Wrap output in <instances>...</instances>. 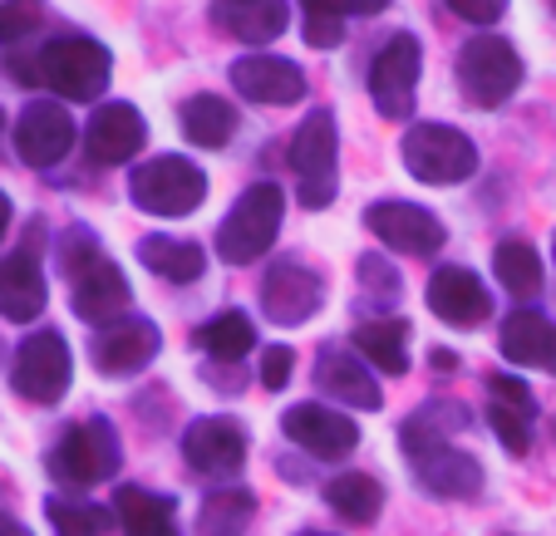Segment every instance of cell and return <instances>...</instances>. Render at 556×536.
Returning a JSON list of instances; mask_svg holds the SVG:
<instances>
[{"label":"cell","instance_id":"6da1fadb","mask_svg":"<svg viewBox=\"0 0 556 536\" xmlns=\"http://www.w3.org/2000/svg\"><path fill=\"white\" fill-rule=\"evenodd\" d=\"M11 74L30 89H54L60 99H99L114 74V54L89 35H60V40L40 44L30 60H11Z\"/></svg>","mask_w":556,"mask_h":536},{"label":"cell","instance_id":"7a4b0ae2","mask_svg":"<svg viewBox=\"0 0 556 536\" xmlns=\"http://www.w3.org/2000/svg\"><path fill=\"white\" fill-rule=\"evenodd\" d=\"M64 271H70V281H74V291H70L74 316L89 320V326H114V320L128 310V301H134L124 271L99 252L89 232L64 237Z\"/></svg>","mask_w":556,"mask_h":536},{"label":"cell","instance_id":"3957f363","mask_svg":"<svg viewBox=\"0 0 556 536\" xmlns=\"http://www.w3.org/2000/svg\"><path fill=\"white\" fill-rule=\"evenodd\" d=\"M124 463V452H118V433L109 429V419H85V423H70L60 433V443L50 448L45 468L60 487L70 493H89V487L109 483Z\"/></svg>","mask_w":556,"mask_h":536},{"label":"cell","instance_id":"277c9868","mask_svg":"<svg viewBox=\"0 0 556 536\" xmlns=\"http://www.w3.org/2000/svg\"><path fill=\"white\" fill-rule=\"evenodd\" d=\"M286 217V197L276 182H252L237 197V207L222 217L217 227V256L227 266H252L256 256H266V246L276 242Z\"/></svg>","mask_w":556,"mask_h":536},{"label":"cell","instance_id":"5b68a950","mask_svg":"<svg viewBox=\"0 0 556 536\" xmlns=\"http://www.w3.org/2000/svg\"><path fill=\"white\" fill-rule=\"evenodd\" d=\"M128 192H134V202L143 212H153V217H188V212H198L202 197H207V173H202L198 163L178 158V153H157L143 168H134Z\"/></svg>","mask_w":556,"mask_h":536},{"label":"cell","instance_id":"8992f818","mask_svg":"<svg viewBox=\"0 0 556 536\" xmlns=\"http://www.w3.org/2000/svg\"><path fill=\"white\" fill-rule=\"evenodd\" d=\"M458 89L472 109H497L522 89V54L513 50V40H468L458 50Z\"/></svg>","mask_w":556,"mask_h":536},{"label":"cell","instance_id":"52a82bcc","mask_svg":"<svg viewBox=\"0 0 556 536\" xmlns=\"http://www.w3.org/2000/svg\"><path fill=\"white\" fill-rule=\"evenodd\" d=\"M404 168L429 188H453L478 173V148L453 124H419L404 133Z\"/></svg>","mask_w":556,"mask_h":536},{"label":"cell","instance_id":"ba28073f","mask_svg":"<svg viewBox=\"0 0 556 536\" xmlns=\"http://www.w3.org/2000/svg\"><path fill=\"white\" fill-rule=\"evenodd\" d=\"M336 153H340L336 114H330V109H315L291 138V168H295V182H301V202L311 212L336 202V188H340Z\"/></svg>","mask_w":556,"mask_h":536},{"label":"cell","instance_id":"9c48e42d","mask_svg":"<svg viewBox=\"0 0 556 536\" xmlns=\"http://www.w3.org/2000/svg\"><path fill=\"white\" fill-rule=\"evenodd\" d=\"M70 379H74V359H70V345H64L60 330H35V335L21 340L15 365H11V384L21 399L50 409V404L64 399Z\"/></svg>","mask_w":556,"mask_h":536},{"label":"cell","instance_id":"30bf717a","mask_svg":"<svg viewBox=\"0 0 556 536\" xmlns=\"http://www.w3.org/2000/svg\"><path fill=\"white\" fill-rule=\"evenodd\" d=\"M419 69H424V50L409 30L384 40V50L369 64V99L384 118H409L414 114V94H419Z\"/></svg>","mask_w":556,"mask_h":536},{"label":"cell","instance_id":"8fae6325","mask_svg":"<svg viewBox=\"0 0 556 536\" xmlns=\"http://www.w3.org/2000/svg\"><path fill=\"white\" fill-rule=\"evenodd\" d=\"M182 458L202 477H237L247 463V429L227 413L192 419L188 433H182Z\"/></svg>","mask_w":556,"mask_h":536},{"label":"cell","instance_id":"7c38bea8","mask_svg":"<svg viewBox=\"0 0 556 536\" xmlns=\"http://www.w3.org/2000/svg\"><path fill=\"white\" fill-rule=\"evenodd\" d=\"M70 148H74L70 109L54 104V99H35V104L21 109V118H15V153H21V163H30V168H54Z\"/></svg>","mask_w":556,"mask_h":536},{"label":"cell","instance_id":"4fadbf2b","mask_svg":"<svg viewBox=\"0 0 556 536\" xmlns=\"http://www.w3.org/2000/svg\"><path fill=\"white\" fill-rule=\"evenodd\" d=\"M365 227L379 237L384 246H400V252L409 256H429L443 246V221L433 217L429 207H419V202H375V207L365 212Z\"/></svg>","mask_w":556,"mask_h":536},{"label":"cell","instance_id":"5bb4252c","mask_svg":"<svg viewBox=\"0 0 556 536\" xmlns=\"http://www.w3.org/2000/svg\"><path fill=\"white\" fill-rule=\"evenodd\" d=\"M286 438L301 443L311 458H326V463H336V458H350L359 443V429L350 413L340 409H326V404H295L291 413H286Z\"/></svg>","mask_w":556,"mask_h":536},{"label":"cell","instance_id":"9a60e30c","mask_svg":"<svg viewBox=\"0 0 556 536\" xmlns=\"http://www.w3.org/2000/svg\"><path fill=\"white\" fill-rule=\"evenodd\" d=\"M143 138H148L143 114L134 104H124V99H114V104H99L94 118L85 124V153L99 168H114V163L134 158L143 148Z\"/></svg>","mask_w":556,"mask_h":536},{"label":"cell","instance_id":"2e32d148","mask_svg":"<svg viewBox=\"0 0 556 536\" xmlns=\"http://www.w3.org/2000/svg\"><path fill=\"white\" fill-rule=\"evenodd\" d=\"M429 310L439 320H448V326L472 330L493 316V291L468 266H439L429 281Z\"/></svg>","mask_w":556,"mask_h":536},{"label":"cell","instance_id":"e0dca14e","mask_svg":"<svg viewBox=\"0 0 556 536\" xmlns=\"http://www.w3.org/2000/svg\"><path fill=\"white\" fill-rule=\"evenodd\" d=\"M231 89L252 104H301L305 99V74L301 64L281 60V54H247V60L231 64Z\"/></svg>","mask_w":556,"mask_h":536},{"label":"cell","instance_id":"ac0fdd59","mask_svg":"<svg viewBox=\"0 0 556 536\" xmlns=\"http://www.w3.org/2000/svg\"><path fill=\"white\" fill-rule=\"evenodd\" d=\"M157 345H163V335H157L153 320H143V316L114 320V326H104L94 340V365H99V374H109V379H128L153 365Z\"/></svg>","mask_w":556,"mask_h":536},{"label":"cell","instance_id":"d6986e66","mask_svg":"<svg viewBox=\"0 0 556 536\" xmlns=\"http://www.w3.org/2000/svg\"><path fill=\"white\" fill-rule=\"evenodd\" d=\"M320 301H326L320 276L295 266V261L271 266V276H266V285H262V310L276 320V326H305V320L320 310Z\"/></svg>","mask_w":556,"mask_h":536},{"label":"cell","instance_id":"ffe728a7","mask_svg":"<svg viewBox=\"0 0 556 536\" xmlns=\"http://www.w3.org/2000/svg\"><path fill=\"white\" fill-rule=\"evenodd\" d=\"M315 384H320V394H330L336 404H355V409H365V413L384 409V394H379L369 365L340 345L320 349V359H315Z\"/></svg>","mask_w":556,"mask_h":536},{"label":"cell","instance_id":"44dd1931","mask_svg":"<svg viewBox=\"0 0 556 536\" xmlns=\"http://www.w3.org/2000/svg\"><path fill=\"white\" fill-rule=\"evenodd\" d=\"M212 25L242 44H271L291 25L286 0H212Z\"/></svg>","mask_w":556,"mask_h":536},{"label":"cell","instance_id":"7402d4cb","mask_svg":"<svg viewBox=\"0 0 556 536\" xmlns=\"http://www.w3.org/2000/svg\"><path fill=\"white\" fill-rule=\"evenodd\" d=\"M45 301H50V285H45V271L30 246L0 256V316L25 326V320H35L45 310Z\"/></svg>","mask_w":556,"mask_h":536},{"label":"cell","instance_id":"603a6c76","mask_svg":"<svg viewBox=\"0 0 556 536\" xmlns=\"http://www.w3.org/2000/svg\"><path fill=\"white\" fill-rule=\"evenodd\" d=\"M503 359L507 365H527V369H556V326L536 310H513L503 320Z\"/></svg>","mask_w":556,"mask_h":536},{"label":"cell","instance_id":"cb8c5ba5","mask_svg":"<svg viewBox=\"0 0 556 536\" xmlns=\"http://www.w3.org/2000/svg\"><path fill=\"white\" fill-rule=\"evenodd\" d=\"M414 468H419V483L429 487L433 497H478L483 493V468L463 448H439V452H429V458H414Z\"/></svg>","mask_w":556,"mask_h":536},{"label":"cell","instance_id":"d4e9b609","mask_svg":"<svg viewBox=\"0 0 556 536\" xmlns=\"http://www.w3.org/2000/svg\"><path fill=\"white\" fill-rule=\"evenodd\" d=\"M458 429H468V409L453 399H439V404L414 413V419L400 429V438H404V452H409V458H429V452H439V448H453L448 433H458Z\"/></svg>","mask_w":556,"mask_h":536},{"label":"cell","instance_id":"484cf974","mask_svg":"<svg viewBox=\"0 0 556 536\" xmlns=\"http://www.w3.org/2000/svg\"><path fill=\"white\" fill-rule=\"evenodd\" d=\"M173 497L143 493V487H118L114 497V516L124 526V536H178V522H173Z\"/></svg>","mask_w":556,"mask_h":536},{"label":"cell","instance_id":"4316f807","mask_svg":"<svg viewBox=\"0 0 556 536\" xmlns=\"http://www.w3.org/2000/svg\"><path fill=\"white\" fill-rule=\"evenodd\" d=\"M355 349L365 365L384 369V374H404L409 369V320H365V326H355Z\"/></svg>","mask_w":556,"mask_h":536},{"label":"cell","instance_id":"83f0119b","mask_svg":"<svg viewBox=\"0 0 556 536\" xmlns=\"http://www.w3.org/2000/svg\"><path fill=\"white\" fill-rule=\"evenodd\" d=\"M138 261L153 276H163V281L182 285V281H198L207 256H202L198 242H182V237H143V242H138Z\"/></svg>","mask_w":556,"mask_h":536},{"label":"cell","instance_id":"f1b7e54d","mask_svg":"<svg viewBox=\"0 0 556 536\" xmlns=\"http://www.w3.org/2000/svg\"><path fill=\"white\" fill-rule=\"evenodd\" d=\"M178 118H182L188 143H198V148H222L231 133H237V109H231L227 99H217V94L182 99Z\"/></svg>","mask_w":556,"mask_h":536},{"label":"cell","instance_id":"f546056e","mask_svg":"<svg viewBox=\"0 0 556 536\" xmlns=\"http://www.w3.org/2000/svg\"><path fill=\"white\" fill-rule=\"evenodd\" d=\"M326 502H330V512H340L345 522L365 526L384 512V487H379L369 473H340L326 483Z\"/></svg>","mask_w":556,"mask_h":536},{"label":"cell","instance_id":"4dcf8cb0","mask_svg":"<svg viewBox=\"0 0 556 536\" xmlns=\"http://www.w3.org/2000/svg\"><path fill=\"white\" fill-rule=\"evenodd\" d=\"M256 512V497L242 487H222L198 507V536H242Z\"/></svg>","mask_w":556,"mask_h":536},{"label":"cell","instance_id":"1f68e13d","mask_svg":"<svg viewBox=\"0 0 556 536\" xmlns=\"http://www.w3.org/2000/svg\"><path fill=\"white\" fill-rule=\"evenodd\" d=\"M192 345H202L212 359H242L247 349L256 345V326L242 316V310H222V316H212L207 326H198Z\"/></svg>","mask_w":556,"mask_h":536},{"label":"cell","instance_id":"d6a6232c","mask_svg":"<svg viewBox=\"0 0 556 536\" xmlns=\"http://www.w3.org/2000/svg\"><path fill=\"white\" fill-rule=\"evenodd\" d=\"M493 271H497V281H503L513 295H536V291H542V281H546V266H542V256H536V246L513 242V237H507V242H497Z\"/></svg>","mask_w":556,"mask_h":536},{"label":"cell","instance_id":"836d02e7","mask_svg":"<svg viewBox=\"0 0 556 536\" xmlns=\"http://www.w3.org/2000/svg\"><path fill=\"white\" fill-rule=\"evenodd\" d=\"M54 536H104L114 526V512L99 502H74V497H50L45 502Z\"/></svg>","mask_w":556,"mask_h":536},{"label":"cell","instance_id":"e575fe53","mask_svg":"<svg viewBox=\"0 0 556 536\" xmlns=\"http://www.w3.org/2000/svg\"><path fill=\"white\" fill-rule=\"evenodd\" d=\"M45 21L40 0H0V44H21Z\"/></svg>","mask_w":556,"mask_h":536},{"label":"cell","instance_id":"d590c367","mask_svg":"<svg viewBox=\"0 0 556 536\" xmlns=\"http://www.w3.org/2000/svg\"><path fill=\"white\" fill-rule=\"evenodd\" d=\"M488 423H493V433L503 438V448L513 452V458H522V452L532 448V419H522V413L493 404V409H488Z\"/></svg>","mask_w":556,"mask_h":536},{"label":"cell","instance_id":"8d00e7d4","mask_svg":"<svg viewBox=\"0 0 556 536\" xmlns=\"http://www.w3.org/2000/svg\"><path fill=\"white\" fill-rule=\"evenodd\" d=\"M488 394H493V404H503V409L522 413V419H532V413H536L532 390H527L522 379H513V374H493V379H488Z\"/></svg>","mask_w":556,"mask_h":536},{"label":"cell","instance_id":"74e56055","mask_svg":"<svg viewBox=\"0 0 556 536\" xmlns=\"http://www.w3.org/2000/svg\"><path fill=\"white\" fill-rule=\"evenodd\" d=\"M359 276H365V285H369V301H400V271L384 266V256H365Z\"/></svg>","mask_w":556,"mask_h":536},{"label":"cell","instance_id":"f35d334b","mask_svg":"<svg viewBox=\"0 0 556 536\" xmlns=\"http://www.w3.org/2000/svg\"><path fill=\"white\" fill-rule=\"evenodd\" d=\"M291 369H295V349L291 345H271L262 355V384L266 390H286V384H291Z\"/></svg>","mask_w":556,"mask_h":536},{"label":"cell","instance_id":"ab89813d","mask_svg":"<svg viewBox=\"0 0 556 536\" xmlns=\"http://www.w3.org/2000/svg\"><path fill=\"white\" fill-rule=\"evenodd\" d=\"M340 35H345V21L320 15V11H305V40H311V50H336Z\"/></svg>","mask_w":556,"mask_h":536},{"label":"cell","instance_id":"60d3db41","mask_svg":"<svg viewBox=\"0 0 556 536\" xmlns=\"http://www.w3.org/2000/svg\"><path fill=\"white\" fill-rule=\"evenodd\" d=\"M448 11L468 25H497L507 11V0H448Z\"/></svg>","mask_w":556,"mask_h":536},{"label":"cell","instance_id":"b9f144b4","mask_svg":"<svg viewBox=\"0 0 556 536\" xmlns=\"http://www.w3.org/2000/svg\"><path fill=\"white\" fill-rule=\"evenodd\" d=\"M389 0H305V11H320V15H336V21H345V15H379Z\"/></svg>","mask_w":556,"mask_h":536},{"label":"cell","instance_id":"7bdbcfd3","mask_svg":"<svg viewBox=\"0 0 556 536\" xmlns=\"http://www.w3.org/2000/svg\"><path fill=\"white\" fill-rule=\"evenodd\" d=\"M429 365L439 369V374H453V369H458V355H453V349H433Z\"/></svg>","mask_w":556,"mask_h":536},{"label":"cell","instance_id":"ee69618b","mask_svg":"<svg viewBox=\"0 0 556 536\" xmlns=\"http://www.w3.org/2000/svg\"><path fill=\"white\" fill-rule=\"evenodd\" d=\"M0 536H30V526H21L15 516H0Z\"/></svg>","mask_w":556,"mask_h":536},{"label":"cell","instance_id":"f6af8a7d","mask_svg":"<svg viewBox=\"0 0 556 536\" xmlns=\"http://www.w3.org/2000/svg\"><path fill=\"white\" fill-rule=\"evenodd\" d=\"M5 227H11V197L0 192V237H5Z\"/></svg>","mask_w":556,"mask_h":536},{"label":"cell","instance_id":"bcb514c9","mask_svg":"<svg viewBox=\"0 0 556 536\" xmlns=\"http://www.w3.org/2000/svg\"><path fill=\"white\" fill-rule=\"evenodd\" d=\"M301 536H326V532H301Z\"/></svg>","mask_w":556,"mask_h":536},{"label":"cell","instance_id":"7dc6e473","mask_svg":"<svg viewBox=\"0 0 556 536\" xmlns=\"http://www.w3.org/2000/svg\"><path fill=\"white\" fill-rule=\"evenodd\" d=\"M552 261H556V242H552Z\"/></svg>","mask_w":556,"mask_h":536},{"label":"cell","instance_id":"c3c4849f","mask_svg":"<svg viewBox=\"0 0 556 536\" xmlns=\"http://www.w3.org/2000/svg\"><path fill=\"white\" fill-rule=\"evenodd\" d=\"M0 128H5V114H0Z\"/></svg>","mask_w":556,"mask_h":536}]
</instances>
